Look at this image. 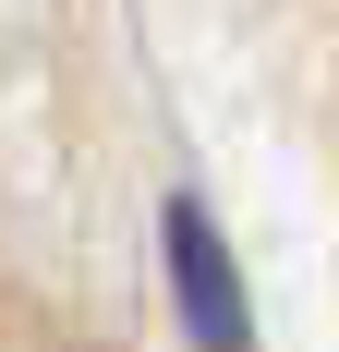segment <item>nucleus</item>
Listing matches in <instances>:
<instances>
[{"label": "nucleus", "mask_w": 339, "mask_h": 352, "mask_svg": "<svg viewBox=\"0 0 339 352\" xmlns=\"http://www.w3.org/2000/svg\"><path fill=\"white\" fill-rule=\"evenodd\" d=\"M158 255H170V292H182L194 352H255V340H242V280H231V255H218V231H206L194 195L158 207Z\"/></svg>", "instance_id": "nucleus-1"}]
</instances>
